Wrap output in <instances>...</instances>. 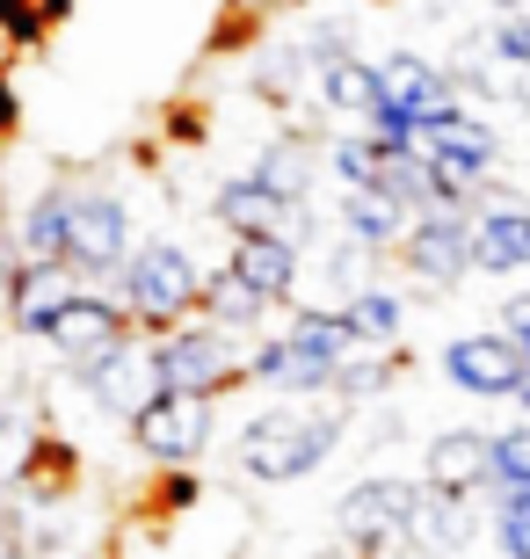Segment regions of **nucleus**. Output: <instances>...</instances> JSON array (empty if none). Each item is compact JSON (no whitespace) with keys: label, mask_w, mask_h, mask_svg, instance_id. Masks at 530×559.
<instances>
[{"label":"nucleus","mask_w":530,"mask_h":559,"mask_svg":"<svg viewBox=\"0 0 530 559\" xmlns=\"http://www.w3.org/2000/svg\"><path fill=\"white\" fill-rule=\"evenodd\" d=\"M240 378H255V385H269V393H327V378H334V364H320V356H306L291 334H262L255 349L240 356Z\"/></svg>","instance_id":"nucleus-18"},{"label":"nucleus","mask_w":530,"mask_h":559,"mask_svg":"<svg viewBox=\"0 0 530 559\" xmlns=\"http://www.w3.org/2000/svg\"><path fill=\"white\" fill-rule=\"evenodd\" d=\"M197 312H204L211 328H225V334H255L269 320V306L233 270H204V298H197Z\"/></svg>","instance_id":"nucleus-26"},{"label":"nucleus","mask_w":530,"mask_h":559,"mask_svg":"<svg viewBox=\"0 0 530 559\" xmlns=\"http://www.w3.org/2000/svg\"><path fill=\"white\" fill-rule=\"evenodd\" d=\"M494 545L509 559H530V487H494Z\"/></svg>","instance_id":"nucleus-29"},{"label":"nucleus","mask_w":530,"mask_h":559,"mask_svg":"<svg viewBox=\"0 0 530 559\" xmlns=\"http://www.w3.org/2000/svg\"><path fill=\"white\" fill-rule=\"evenodd\" d=\"M247 175L269 189V197H284V204H313V182H320V145L306 139V131H284V139H269L255 160H247Z\"/></svg>","instance_id":"nucleus-20"},{"label":"nucleus","mask_w":530,"mask_h":559,"mask_svg":"<svg viewBox=\"0 0 530 559\" xmlns=\"http://www.w3.org/2000/svg\"><path fill=\"white\" fill-rule=\"evenodd\" d=\"M291 342H298V349L306 356H320V364H342L349 349H364V342H356V328H349V312L342 306H298L291 312Z\"/></svg>","instance_id":"nucleus-27"},{"label":"nucleus","mask_w":530,"mask_h":559,"mask_svg":"<svg viewBox=\"0 0 530 559\" xmlns=\"http://www.w3.org/2000/svg\"><path fill=\"white\" fill-rule=\"evenodd\" d=\"M327 175H334V182L342 189H356V182H378V139H334L327 145Z\"/></svg>","instance_id":"nucleus-30"},{"label":"nucleus","mask_w":530,"mask_h":559,"mask_svg":"<svg viewBox=\"0 0 530 559\" xmlns=\"http://www.w3.org/2000/svg\"><path fill=\"white\" fill-rule=\"evenodd\" d=\"M109 276H117L109 298H117V306L131 312V328H145V334L189 320L197 298H204V262H197L182 240H145V248H131Z\"/></svg>","instance_id":"nucleus-2"},{"label":"nucleus","mask_w":530,"mask_h":559,"mask_svg":"<svg viewBox=\"0 0 530 559\" xmlns=\"http://www.w3.org/2000/svg\"><path fill=\"white\" fill-rule=\"evenodd\" d=\"M225 270H233L269 312H276V306H291V298H298V276H306V262H298V240H291V233H233Z\"/></svg>","instance_id":"nucleus-15"},{"label":"nucleus","mask_w":530,"mask_h":559,"mask_svg":"<svg viewBox=\"0 0 530 559\" xmlns=\"http://www.w3.org/2000/svg\"><path fill=\"white\" fill-rule=\"evenodd\" d=\"M123 429H131V443H139L153 465L189 473V465L211 451V429H219V393H167V385H161V393L145 400Z\"/></svg>","instance_id":"nucleus-7"},{"label":"nucleus","mask_w":530,"mask_h":559,"mask_svg":"<svg viewBox=\"0 0 530 559\" xmlns=\"http://www.w3.org/2000/svg\"><path fill=\"white\" fill-rule=\"evenodd\" d=\"M487 8H502V15H509V8H530V0H487Z\"/></svg>","instance_id":"nucleus-37"},{"label":"nucleus","mask_w":530,"mask_h":559,"mask_svg":"<svg viewBox=\"0 0 530 559\" xmlns=\"http://www.w3.org/2000/svg\"><path fill=\"white\" fill-rule=\"evenodd\" d=\"M414 509H422V479H400V473L356 479V487L334 501V538H342L349 559L414 552Z\"/></svg>","instance_id":"nucleus-3"},{"label":"nucleus","mask_w":530,"mask_h":559,"mask_svg":"<svg viewBox=\"0 0 530 559\" xmlns=\"http://www.w3.org/2000/svg\"><path fill=\"white\" fill-rule=\"evenodd\" d=\"M466 248H472V276H523L530 270V204L509 182H494V175L480 182Z\"/></svg>","instance_id":"nucleus-9"},{"label":"nucleus","mask_w":530,"mask_h":559,"mask_svg":"<svg viewBox=\"0 0 530 559\" xmlns=\"http://www.w3.org/2000/svg\"><path fill=\"white\" fill-rule=\"evenodd\" d=\"M44 349L59 356L66 371H81V364H95V356H109L117 342H131V312L109 298V290H73L51 320H44V334H37Z\"/></svg>","instance_id":"nucleus-11"},{"label":"nucleus","mask_w":530,"mask_h":559,"mask_svg":"<svg viewBox=\"0 0 530 559\" xmlns=\"http://www.w3.org/2000/svg\"><path fill=\"white\" fill-rule=\"evenodd\" d=\"M81 393L103 407V415H117V421H131L145 407V400L161 393V378H153V356H145V342L131 334V342H117L109 356H95V364H81Z\"/></svg>","instance_id":"nucleus-14"},{"label":"nucleus","mask_w":530,"mask_h":559,"mask_svg":"<svg viewBox=\"0 0 530 559\" xmlns=\"http://www.w3.org/2000/svg\"><path fill=\"white\" fill-rule=\"evenodd\" d=\"M145 356H153V378H161L167 393H225L233 378H240V334L211 328L204 312H189L175 328L145 334Z\"/></svg>","instance_id":"nucleus-6"},{"label":"nucleus","mask_w":530,"mask_h":559,"mask_svg":"<svg viewBox=\"0 0 530 559\" xmlns=\"http://www.w3.org/2000/svg\"><path fill=\"white\" fill-rule=\"evenodd\" d=\"M8 240H15L22 262H66V182L30 197L22 218H8Z\"/></svg>","instance_id":"nucleus-24"},{"label":"nucleus","mask_w":530,"mask_h":559,"mask_svg":"<svg viewBox=\"0 0 530 559\" xmlns=\"http://www.w3.org/2000/svg\"><path fill=\"white\" fill-rule=\"evenodd\" d=\"M131 204L109 189H66V262L81 276H109L131 254Z\"/></svg>","instance_id":"nucleus-10"},{"label":"nucleus","mask_w":530,"mask_h":559,"mask_svg":"<svg viewBox=\"0 0 530 559\" xmlns=\"http://www.w3.org/2000/svg\"><path fill=\"white\" fill-rule=\"evenodd\" d=\"M349 421H356V407L334 393H284L276 407H262V415H247L240 436H233V457H240V473L255 479V487H291V479L320 473L327 457H334V443L349 436Z\"/></svg>","instance_id":"nucleus-1"},{"label":"nucleus","mask_w":530,"mask_h":559,"mask_svg":"<svg viewBox=\"0 0 530 559\" xmlns=\"http://www.w3.org/2000/svg\"><path fill=\"white\" fill-rule=\"evenodd\" d=\"M480 495H436L422 487V509H414V552H466L480 538Z\"/></svg>","instance_id":"nucleus-21"},{"label":"nucleus","mask_w":530,"mask_h":559,"mask_svg":"<svg viewBox=\"0 0 530 559\" xmlns=\"http://www.w3.org/2000/svg\"><path fill=\"white\" fill-rule=\"evenodd\" d=\"M400 371H408V349L392 342V349H349L342 364H334V378H327V393L349 400V407H370V400H386L392 385H400Z\"/></svg>","instance_id":"nucleus-23"},{"label":"nucleus","mask_w":530,"mask_h":559,"mask_svg":"<svg viewBox=\"0 0 530 559\" xmlns=\"http://www.w3.org/2000/svg\"><path fill=\"white\" fill-rule=\"evenodd\" d=\"M436 364H444L450 393L466 400H516V385H523V349L509 334H450Z\"/></svg>","instance_id":"nucleus-12"},{"label":"nucleus","mask_w":530,"mask_h":559,"mask_svg":"<svg viewBox=\"0 0 530 559\" xmlns=\"http://www.w3.org/2000/svg\"><path fill=\"white\" fill-rule=\"evenodd\" d=\"M502 66H516V73H530V8H509V15L494 22L487 37H480Z\"/></svg>","instance_id":"nucleus-32"},{"label":"nucleus","mask_w":530,"mask_h":559,"mask_svg":"<svg viewBox=\"0 0 530 559\" xmlns=\"http://www.w3.org/2000/svg\"><path fill=\"white\" fill-rule=\"evenodd\" d=\"M414 153L428 160V175H436L458 204H472V197H480V182L502 167V131H494L480 109L450 103V109H436L428 124H414Z\"/></svg>","instance_id":"nucleus-5"},{"label":"nucleus","mask_w":530,"mask_h":559,"mask_svg":"<svg viewBox=\"0 0 530 559\" xmlns=\"http://www.w3.org/2000/svg\"><path fill=\"white\" fill-rule=\"evenodd\" d=\"M422 487H436V495H487L494 436L487 429H436L422 443Z\"/></svg>","instance_id":"nucleus-16"},{"label":"nucleus","mask_w":530,"mask_h":559,"mask_svg":"<svg viewBox=\"0 0 530 559\" xmlns=\"http://www.w3.org/2000/svg\"><path fill=\"white\" fill-rule=\"evenodd\" d=\"M22 124V103H15V81H8V66H0V139Z\"/></svg>","instance_id":"nucleus-33"},{"label":"nucleus","mask_w":530,"mask_h":559,"mask_svg":"<svg viewBox=\"0 0 530 559\" xmlns=\"http://www.w3.org/2000/svg\"><path fill=\"white\" fill-rule=\"evenodd\" d=\"M30 451H37V421L22 415L15 400H0V487H15L30 473Z\"/></svg>","instance_id":"nucleus-28"},{"label":"nucleus","mask_w":530,"mask_h":559,"mask_svg":"<svg viewBox=\"0 0 530 559\" xmlns=\"http://www.w3.org/2000/svg\"><path fill=\"white\" fill-rule=\"evenodd\" d=\"M530 328V290H516L509 306H502V334H523Z\"/></svg>","instance_id":"nucleus-34"},{"label":"nucleus","mask_w":530,"mask_h":559,"mask_svg":"<svg viewBox=\"0 0 530 559\" xmlns=\"http://www.w3.org/2000/svg\"><path fill=\"white\" fill-rule=\"evenodd\" d=\"M466 226H472V204H422L400 233V262H408L414 284L428 290H458L472 276V248H466Z\"/></svg>","instance_id":"nucleus-8"},{"label":"nucleus","mask_w":530,"mask_h":559,"mask_svg":"<svg viewBox=\"0 0 530 559\" xmlns=\"http://www.w3.org/2000/svg\"><path fill=\"white\" fill-rule=\"evenodd\" d=\"M494 487H530V415L516 429H494Z\"/></svg>","instance_id":"nucleus-31"},{"label":"nucleus","mask_w":530,"mask_h":559,"mask_svg":"<svg viewBox=\"0 0 530 559\" xmlns=\"http://www.w3.org/2000/svg\"><path fill=\"white\" fill-rule=\"evenodd\" d=\"M466 103L458 87H450V73L436 59H422V51H386L378 59V109H370V139H378V153H392V145H414V124H428L436 109Z\"/></svg>","instance_id":"nucleus-4"},{"label":"nucleus","mask_w":530,"mask_h":559,"mask_svg":"<svg viewBox=\"0 0 530 559\" xmlns=\"http://www.w3.org/2000/svg\"><path fill=\"white\" fill-rule=\"evenodd\" d=\"M320 109L327 117H349V124H370V109H378V66L364 51H334L320 66Z\"/></svg>","instance_id":"nucleus-22"},{"label":"nucleus","mask_w":530,"mask_h":559,"mask_svg":"<svg viewBox=\"0 0 530 559\" xmlns=\"http://www.w3.org/2000/svg\"><path fill=\"white\" fill-rule=\"evenodd\" d=\"M87 276L73 270V262H8V276H0V312H8V328L15 334H44V320L81 290Z\"/></svg>","instance_id":"nucleus-13"},{"label":"nucleus","mask_w":530,"mask_h":559,"mask_svg":"<svg viewBox=\"0 0 530 559\" xmlns=\"http://www.w3.org/2000/svg\"><path fill=\"white\" fill-rule=\"evenodd\" d=\"M509 342H516V349H523V371H530V328H523V334H509Z\"/></svg>","instance_id":"nucleus-35"},{"label":"nucleus","mask_w":530,"mask_h":559,"mask_svg":"<svg viewBox=\"0 0 530 559\" xmlns=\"http://www.w3.org/2000/svg\"><path fill=\"white\" fill-rule=\"evenodd\" d=\"M342 312H349V328H356V342H364V349H392V342L408 334V298H400L392 284H364V290H349Z\"/></svg>","instance_id":"nucleus-25"},{"label":"nucleus","mask_w":530,"mask_h":559,"mask_svg":"<svg viewBox=\"0 0 530 559\" xmlns=\"http://www.w3.org/2000/svg\"><path fill=\"white\" fill-rule=\"evenodd\" d=\"M516 407H523V415H530V371H523V385H516Z\"/></svg>","instance_id":"nucleus-36"},{"label":"nucleus","mask_w":530,"mask_h":559,"mask_svg":"<svg viewBox=\"0 0 530 559\" xmlns=\"http://www.w3.org/2000/svg\"><path fill=\"white\" fill-rule=\"evenodd\" d=\"M298 218L306 204H284V197H269L255 175H233V182L211 189V226L233 240V233H291L298 240Z\"/></svg>","instance_id":"nucleus-17"},{"label":"nucleus","mask_w":530,"mask_h":559,"mask_svg":"<svg viewBox=\"0 0 530 559\" xmlns=\"http://www.w3.org/2000/svg\"><path fill=\"white\" fill-rule=\"evenodd\" d=\"M408 218H414V211L400 204L386 182H356V189H342V240H356V248H370V254H392V248H400Z\"/></svg>","instance_id":"nucleus-19"}]
</instances>
